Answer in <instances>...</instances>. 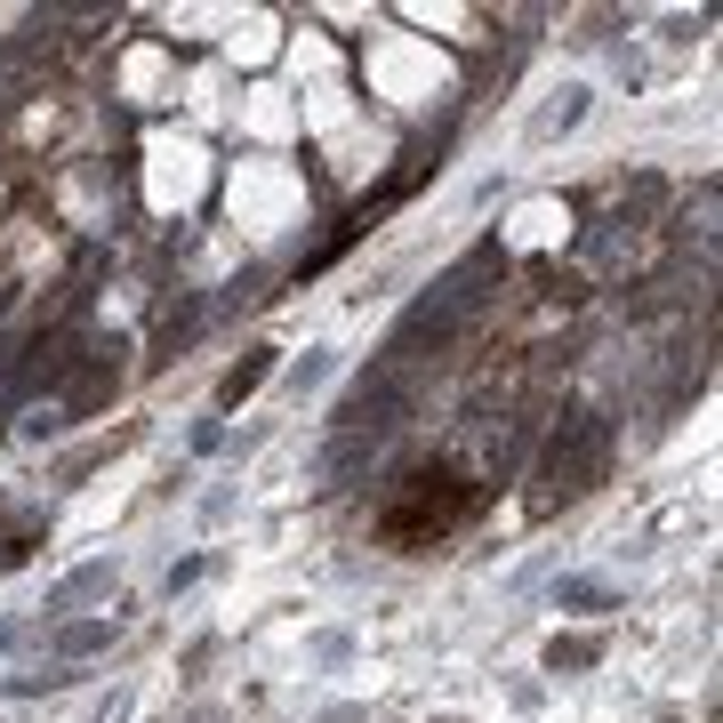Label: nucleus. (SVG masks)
<instances>
[{"label":"nucleus","mask_w":723,"mask_h":723,"mask_svg":"<svg viewBox=\"0 0 723 723\" xmlns=\"http://www.w3.org/2000/svg\"><path fill=\"white\" fill-rule=\"evenodd\" d=\"M466 514V490L450 483V474H419V490H410V507H386V539L395 547H419V539H442L450 523Z\"/></svg>","instance_id":"obj_1"}]
</instances>
